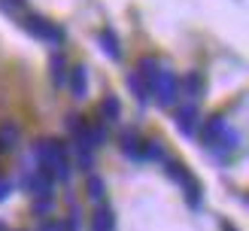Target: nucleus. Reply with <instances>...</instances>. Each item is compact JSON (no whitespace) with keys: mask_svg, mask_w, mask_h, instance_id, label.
Masks as SVG:
<instances>
[{"mask_svg":"<svg viewBox=\"0 0 249 231\" xmlns=\"http://www.w3.org/2000/svg\"><path fill=\"white\" fill-rule=\"evenodd\" d=\"M149 94H155V101L161 107H170L179 97V79H177V73L167 70V67H161L158 76L152 79V85H149Z\"/></svg>","mask_w":249,"mask_h":231,"instance_id":"1","label":"nucleus"},{"mask_svg":"<svg viewBox=\"0 0 249 231\" xmlns=\"http://www.w3.org/2000/svg\"><path fill=\"white\" fill-rule=\"evenodd\" d=\"M24 28H28L34 36L46 40V43H61V40H64V28H58V21H49L43 16H36V12L24 18Z\"/></svg>","mask_w":249,"mask_h":231,"instance_id":"2","label":"nucleus"},{"mask_svg":"<svg viewBox=\"0 0 249 231\" xmlns=\"http://www.w3.org/2000/svg\"><path fill=\"white\" fill-rule=\"evenodd\" d=\"M225 131H228L225 119H222V116H210V119H204V125H201V143L207 146V149H213Z\"/></svg>","mask_w":249,"mask_h":231,"instance_id":"3","label":"nucleus"},{"mask_svg":"<svg viewBox=\"0 0 249 231\" xmlns=\"http://www.w3.org/2000/svg\"><path fill=\"white\" fill-rule=\"evenodd\" d=\"M67 82H70V94L82 101V97L89 94V67H85V64H76V67L67 73Z\"/></svg>","mask_w":249,"mask_h":231,"instance_id":"4","label":"nucleus"},{"mask_svg":"<svg viewBox=\"0 0 249 231\" xmlns=\"http://www.w3.org/2000/svg\"><path fill=\"white\" fill-rule=\"evenodd\" d=\"M173 122H177V128L185 134V137H192L195 134V125H197V107L195 104H182L177 109V116H173Z\"/></svg>","mask_w":249,"mask_h":231,"instance_id":"5","label":"nucleus"},{"mask_svg":"<svg viewBox=\"0 0 249 231\" xmlns=\"http://www.w3.org/2000/svg\"><path fill=\"white\" fill-rule=\"evenodd\" d=\"M97 43H101V52L109 58V61H122V43L113 28H104L101 34H97Z\"/></svg>","mask_w":249,"mask_h":231,"instance_id":"6","label":"nucleus"},{"mask_svg":"<svg viewBox=\"0 0 249 231\" xmlns=\"http://www.w3.org/2000/svg\"><path fill=\"white\" fill-rule=\"evenodd\" d=\"M179 91L189 97V104L192 101H197V97L204 94V76L197 70H192V73H185V76L179 79Z\"/></svg>","mask_w":249,"mask_h":231,"instance_id":"7","label":"nucleus"},{"mask_svg":"<svg viewBox=\"0 0 249 231\" xmlns=\"http://www.w3.org/2000/svg\"><path fill=\"white\" fill-rule=\"evenodd\" d=\"M158 70H161V64H158L152 55H143L140 61H137V79H140L146 89H149V85H152V79L158 76Z\"/></svg>","mask_w":249,"mask_h":231,"instance_id":"8","label":"nucleus"},{"mask_svg":"<svg viewBox=\"0 0 249 231\" xmlns=\"http://www.w3.org/2000/svg\"><path fill=\"white\" fill-rule=\"evenodd\" d=\"M122 152L128 158H134V161H143V140H140L137 131H124L122 134Z\"/></svg>","mask_w":249,"mask_h":231,"instance_id":"9","label":"nucleus"},{"mask_svg":"<svg viewBox=\"0 0 249 231\" xmlns=\"http://www.w3.org/2000/svg\"><path fill=\"white\" fill-rule=\"evenodd\" d=\"M18 137H21V128L16 125V122H3V125H0V152L16 149Z\"/></svg>","mask_w":249,"mask_h":231,"instance_id":"10","label":"nucleus"},{"mask_svg":"<svg viewBox=\"0 0 249 231\" xmlns=\"http://www.w3.org/2000/svg\"><path fill=\"white\" fill-rule=\"evenodd\" d=\"M91 231H116V216L109 207H97L91 216Z\"/></svg>","mask_w":249,"mask_h":231,"instance_id":"11","label":"nucleus"},{"mask_svg":"<svg viewBox=\"0 0 249 231\" xmlns=\"http://www.w3.org/2000/svg\"><path fill=\"white\" fill-rule=\"evenodd\" d=\"M167 152H164V143L158 137H149L143 140V161H164Z\"/></svg>","mask_w":249,"mask_h":231,"instance_id":"12","label":"nucleus"},{"mask_svg":"<svg viewBox=\"0 0 249 231\" xmlns=\"http://www.w3.org/2000/svg\"><path fill=\"white\" fill-rule=\"evenodd\" d=\"M49 67H52V82L55 85H67V58L64 55L55 52L52 61H49Z\"/></svg>","mask_w":249,"mask_h":231,"instance_id":"13","label":"nucleus"},{"mask_svg":"<svg viewBox=\"0 0 249 231\" xmlns=\"http://www.w3.org/2000/svg\"><path fill=\"white\" fill-rule=\"evenodd\" d=\"M182 192H185V201H189V207H192V210H197V207H201V198H204L201 182L192 177L189 182H182Z\"/></svg>","mask_w":249,"mask_h":231,"instance_id":"14","label":"nucleus"},{"mask_svg":"<svg viewBox=\"0 0 249 231\" xmlns=\"http://www.w3.org/2000/svg\"><path fill=\"white\" fill-rule=\"evenodd\" d=\"M101 113H104L107 122H119L122 119V104H119L116 94H107L104 101H101Z\"/></svg>","mask_w":249,"mask_h":231,"instance_id":"15","label":"nucleus"},{"mask_svg":"<svg viewBox=\"0 0 249 231\" xmlns=\"http://www.w3.org/2000/svg\"><path fill=\"white\" fill-rule=\"evenodd\" d=\"M128 85L134 89V94H137V101H140V104H146V101H149V89H146L140 79H137V73H131V76H128Z\"/></svg>","mask_w":249,"mask_h":231,"instance_id":"16","label":"nucleus"},{"mask_svg":"<svg viewBox=\"0 0 249 231\" xmlns=\"http://www.w3.org/2000/svg\"><path fill=\"white\" fill-rule=\"evenodd\" d=\"M89 195H91L94 201H101V198H104V182L97 179V177H89Z\"/></svg>","mask_w":249,"mask_h":231,"instance_id":"17","label":"nucleus"},{"mask_svg":"<svg viewBox=\"0 0 249 231\" xmlns=\"http://www.w3.org/2000/svg\"><path fill=\"white\" fill-rule=\"evenodd\" d=\"M21 6H24V0H0V9H3V12H9V16H16V12H21Z\"/></svg>","mask_w":249,"mask_h":231,"instance_id":"18","label":"nucleus"},{"mask_svg":"<svg viewBox=\"0 0 249 231\" xmlns=\"http://www.w3.org/2000/svg\"><path fill=\"white\" fill-rule=\"evenodd\" d=\"M12 195V179L9 177H0V201H6Z\"/></svg>","mask_w":249,"mask_h":231,"instance_id":"19","label":"nucleus"},{"mask_svg":"<svg viewBox=\"0 0 249 231\" xmlns=\"http://www.w3.org/2000/svg\"><path fill=\"white\" fill-rule=\"evenodd\" d=\"M36 213H49V210H52V198H36Z\"/></svg>","mask_w":249,"mask_h":231,"instance_id":"20","label":"nucleus"},{"mask_svg":"<svg viewBox=\"0 0 249 231\" xmlns=\"http://www.w3.org/2000/svg\"><path fill=\"white\" fill-rule=\"evenodd\" d=\"M40 231H64V225H61L58 219H55V222H46V225H43Z\"/></svg>","mask_w":249,"mask_h":231,"instance_id":"21","label":"nucleus"},{"mask_svg":"<svg viewBox=\"0 0 249 231\" xmlns=\"http://www.w3.org/2000/svg\"><path fill=\"white\" fill-rule=\"evenodd\" d=\"M0 231H9V228H6V225H3V222H0Z\"/></svg>","mask_w":249,"mask_h":231,"instance_id":"22","label":"nucleus"},{"mask_svg":"<svg viewBox=\"0 0 249 231\" xmlns=\"http://www.w3.org/2000/svg\"><path fill=\"white\" fill-rule=\"evenodd\" d=\"M225 231H234V228H231V225H225Z\"/></svg>","mask_w":249,"mask_h":231,"instance_id":"23","label":"nucleus"}]
</instances>
